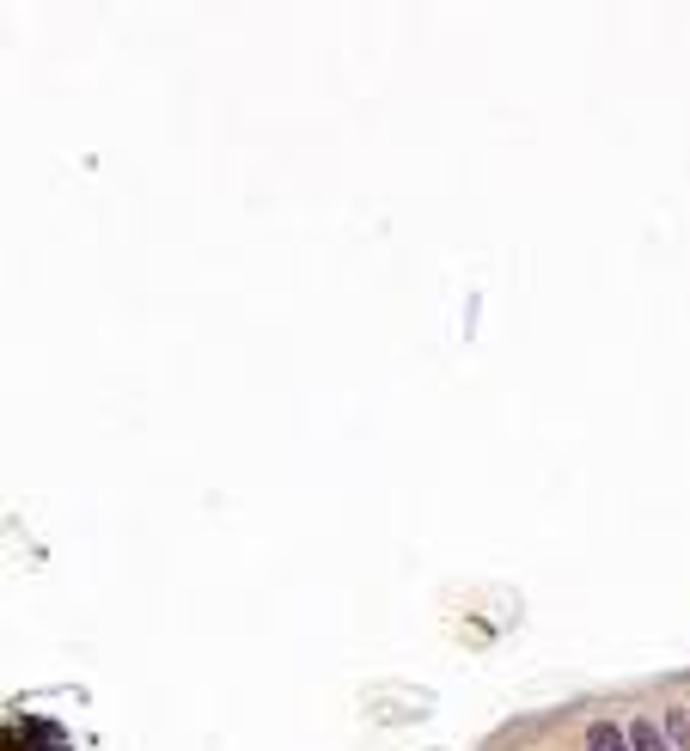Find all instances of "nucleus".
<instances>
[{
  "label": "nucleus",
  "instance_id": "7ed1b4c3",
  "mask_svg": "<svg viewBox=\"0 0 690 751\" xmlns=\"http://www.w3.org/2000/svg\"><path fill=\"white\" fill-rule=\"evenodd\" d=\"M666 733L678 739V746H690V721H685V715H666Z\"/></svg>",
  "mask_w": 690,
  "mask_h": 751
},
{
  "label": "nucleus",
  "instance_id": "f257e3e1",
  "mask_svg": "<svg viewBox=\"0 0 690 751\" xmlns=\"http://www.w3.org/2000/svg\"><path fill=\"white\" fill-rule=\"evenodd\" d=\"M587 751H630V727H617V721H592V727H587Z\"/></svg>",
  "mask_w": 690,
  "mask_h": 751
},
{
  "label": "nucleus",
  "instance_id": "f03ea898",
  "mask_svg": "<svg viewBox=\"0 0 690 751\" xmlns=\"http://www.w3.org/2000/svg\"><path fill=\"white\" fill-rule=\"evenodd\" d=\"M630 751H672V733L660 721H630Z\"/></svg>",
  "mask_w": 690,
  "mask_h": 751
}]
</instances>
